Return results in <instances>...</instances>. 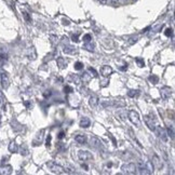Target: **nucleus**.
Returning a JSON list of instances; mask_svg holds the SVG:
<instances>
[{
    "instance_id": "nucleus-1",
    "label": "nucleus",
    "mask_w": 175,
    "mask_h": 175,
    "mask_svg": "<svg viewBox=\"0 0 175 175\" xmlns=\"http://www.w3.org/2000/svg\"><path fill=\"white\" fill-rule=\"evenodd\" d=\"M89 143H90V145H91L92 147L96 148V149L100 150V151H105L104 144H103V142L101 141L98 137L91 136V137H90V139H89Z\"/></svg>"
},
{
    "instance_id": "nucleus-2",
    "label": "nucleus",
    "mask_w": 175,
    "mask_h": 175,
    "mask_svg": "<svg viewBox=\"0 0 175 175\" xmlns=\"http://www.w3.org/2000/svg\"><path fill=\"white\" fill-rule=\"evenodd\" d=\"M129 119H130V121H131L134 125H136L137 127H139L142 125L141 119H139V112H135V110H130Z\"/></svg>"
},
{
    "instance_id": "nucleus-3",
    "label": "nucleus",
    "mask_w": 175,
    "mask_h": 175,
    "mask_svg": "<svg viewBox=\"0 0 175 175\" xmlns=\"http://www.w3.org/2000/svg\"><path fill=\"white\" fill-rule=\"evenodd\" d=\"M121 170L123 173H127V174H135L136 173V164L135 163H124L121 166Z\"/></svg>"
},
{
    "instance_id": "nucleus-4",
    "label": "nucleus",
    "mask_w": 175,
    "mask_h": 175,
    "mask_svg": "<svg viewBox=\"0 0 175 175\" xmlns=\"http://www.w3.org/2000/svg\"><path fill=\"white\" fill-rule=\"evenodd\" d=\"M47 165H48V168L50 169L53 173H56V174H62V173H64V169L62 168L61 165H59L56 162L49 161L47 162Z\"/></svg>"
},
{
    "instance_id": "nucleus-5",
    "label": "nucleus",
    "mask_w": 175,
    "mask_h": 175,
    "mask_svg": "<svg viewBox=\"0 0 175 175\" xmlns=\"http://www.w3.org/2000/svg\"><path fill=\"white\" fill-rule=\"evenodd\" d=\"M0 82H1V86H2L3 89H8L10 86V78L6 71H1L0 74Z\"/></svg>"
},
{
    "instance_id": "nucleus-6",
    "label": "nucleus",
    "mask_w": 175,
    "mask_h": 175,
    "mask_svg": "<svg viewBox=\"0 0 175 175\" xmlns=\"http://www.w3.org/2000/svg\"><path fill=\"white\" fill-rule=\"evenodd\" d=\"M154 132H156V134L161 139V141H163V142L169 141V136H168V134H166L165 129H163V127H158L157 125V127H156V130L154 131Z\"/></svg>"
},
{
    "instance_id": "nucleus-7",
    "label": "nucleus",
    "mask_w": 175,
    "mask_h": 175,
    "mask_svg": "<svg viewBox=\"0 0 175 175\" xmlns=\"http://www.w3.org/2000/svg\"><path fill=\"white\" fill-rule=\"evenodd\" d=\"M78 158L82 161H88V160H93V156L91 152L86 150H79L78 151Z\"/></svg>"
},
{
    "instance_id": "nucleus-8",
    "label": "nucleus",
    "mask_w": 175,
    "mask_h": 175,
    "mask_svg": "<svg viewBox=\"0 0 175 175\" xmlns=\"http://www.w3.org/2000/svg\"><path fill=\"white\" fill-rule=\"evenodd\" d=\"M144 121H145L148 129L151 130V131H155L156 127H157V123L155 121V118H150L149 116H145L144 117Z\"/></svg>"
},
{
    "instance_id": "nucleus-9",
    "label": "nucleus",
    "mask_w": 175,
    "mask_h": 175,
    "mask_svg": "<svg viewBox=\"0 0 175 175\" xmlns=\"http://www.w3.org/2000/svg\"><path fill=\"white\" fill-rule=\"evenodd\" d=\"M160 94H161V97L163 100H168L172 95V89L170 86H162L161 90H160Z\"/></svg>"
},
{
    "instance_id": "nucleus-10",
    "label": "nucleus",
    "mask_w": 175,
    "mask_h": 175,
    "mask_svg": "<svg viewBox=\"0 0 175 175\" xmlns=\"http://www.w3.org/2000/svg\"><path fill=\"white\" fill-rule=\"evenodd\" d=\"M112 73H114V69L110 66H108V65H104V66L101 68V75L104 78H108Z\"/></svg>"
},
{
    "instance_id": "nucleus-11",
    "label": "nucleus",
    "mask_w": 175,
    "mask_h": 175,
    "mask_svg": "<svg viewBox=\"0 0 175 175\" xmlns=\"http://www.w3.org/2000/svg\"><path fill=\"white\" fill-rule=\"evenodd\" d=\"M136 173H139V174H150V172L146 169L143 161H139V163L136 164Z\"/></svg>"
},
{
    "instance_id": "nucleus-12",
    "label": "nucleus",
    "mask_w": 175,
    "mask_h": 175,
    "mask_svg": "<svg viewBox=\"0 0 175 175\" xmlns=\"http://www.w3.org/2000/svg\"><path fill=\"white\" fill-rule=\"evenodd\" d=\"M63 52L66 53V54H77L78 50H77V48H75L74 46H70V44H66V46L64 47Z\"/></svg>"
},
{
    "instance_id": "nucleus-13",
    "label": "nucleus",
    "mask_w": 175,
    "mask_h": 175,
    "mask_svg": "<svg viewBox=\"0 0 175 175\" xmlns=\"http://www.w3.org/2000/svg\"><path fill=\"white\" fill-rule=\"evenodd\" d=\"M27 57L30 59V61H35L37 57V52H36V49L34 47H30L29 49L27 50Z\"/></svg>"
},
{
    "instance_id": "nucleus-14",
    "label": "nucleus",
    "mask_w": 175,
    "mask_h": 175,
    "mask_svg": "<svg viewBox=\"0 0 175 175\" xmlns=\"http://www.w3.org/2000/svg\"><path fill=\"white\" fill-rule=\"evenodd\" d=\"M12 173V166L7 164V165H2L0 168V174L2 175H9Z\"/></svg>"
},
{
    "instance_id": "nucleus-15",
    "label": "nucleus",
    "mask_w": 175,
    "mask_h": 175,
    "mask_svg": "<svg viewBox=\"0 0 175 175\" xmlns=\"http://www.w3.org/2000/svg\"><path fill=\"white\" fill-rule=\"evenodd\" d=\"M43 134H44V130H41L40 132H38V134H37L36 139H35V141H34V146L39 145V144H40L41 142H42V139H43Z\"/></svg>"
},
{
    "instance_id": "nucleus-16",
    "label": "nucleus",
    "mask_w": 175,
    "mask_h": 175,
    "mask_svg": "<svg viewBox=\"0 0 175 175\" xmlns=\"http://www.w3.org/2000/svg\"><path fill=\"white\" fill-rule=\"evenodd\" d=\"M90 124H91V121H90L89 118H86V117L82 118L81 120H80V122H79L80 127H83V129H86V127H89Z\"/></svg>"
},
{
    "instance_id": "nucleus-17",
    "label": "nucleus",
    "mask_w": 175,
    "mask_h": 175,
    "mask_svg": "<svg viewBox=\"0 0 175 175\" xmlns=\"http://www.w3.org/2000/svg\"><path fill=\"white\" fill-rule=\"evenodd\" d=\"M98 103H100V100H98V97L96 95H91L90 96V100H89V105L91 107H96L98 105Z\"/></svg>"
},
{
    "instance_id": "nucleus-18",
    "label": "nucleus",
    "mask_w": 175,
    "mask_h": 175,
    "mask_svg": "<svg viewBox=\"0 0 175 175\" xmlns=\"http://www.w3.org/2000/svg\"><path fill=\"white\" fill-rule=\"evenodd\" d=\"M56 61H57V66L59 67V69H64L65 67L67 66V62H66V59H64V57L59 56Z\"/></svg>"
},
{
    "instance_id": "nucleus-19",
    "label": "nucleus",
    "mask_w": 175,
    "mask_h": 175,
    "mask_svg": "<svg viewBox=\"0 0 175 175\" xmlns=\"http://www.w3.org/2000/svg\"><path fill=\"white\" fill-rule=\"evenodd\" d=\"M143 162H144V164H145L146 169H147V170L150 172V174H151V173H154V169H155V166H154L152 162L150 161V160H148L147 158H145V161H143Z\"/></svg>"
},
{
    "instance_id": "nucleus-20",
    "label": "nucleus",
    "mask_w": 175,
    "mask_h": 175,
    "mask_svg": "<svg viewBox=\"0 0 175 175\" xmlns=\"http://www.w3.org/2000/svg\"><path fill=\"white\" fill-rule=\"evenodd\" d=\"M79 77H80V80L83 81L84 83H88V82H90V80L92 79V76L90 75L89 73H83L82 75H80Z\"/></svg>"
},
{
    "instance_id": "nucleus-21",
    "label": "nucleus",
    "mask_w": 175,
    "mask_h": 175,
    "mask_svg": "<svg viewBox=\"0 0 175 175\" xmlns=\"http://www.w3.org/2000/svg\"><path fill=\"white\" fill-rule=\"evenodd\" d=\"M75 141L77 142V143H79V144H86V136L84 134H77L75 136Z\"/></svg>"
},
{
    "instance_id": "nucleus-22",
    "label": "nucleus",
    "mask_w": 175,
    "mask_h": 175,
    "mask_svg": "<svg viewBox=\"0 0 175 175\" xmlns=\"http://www.w3.org/2000/svg\"><path fill=\"white\" fill-rule=\"evenodd\" d=\"M83 48L86 49V50L89 51V52H94V48H95V44H94V43L92 42V41H90V42H84Z\"/></svg>"
},
{
    "instance_id": "nucleus-23",
    "label": "nucleus",
    "mask_w": 175,
    "mask_h": 175,
    "mask_svg": "<svg viewBox=\"0 0 175 175\" xmlns=\"http://www.w3.org/2000/svg\"><path fill=\"white\" fill-rule=\"evenodd\" d=\"M9 150L11 152H17L18 151V146L15 142H11L9 144Z\"/></svg>"
},
{
    "instance_id": "nucleus-24",
    "label": "nucleus",
    "mask_w": 175,
    "mask_h": 175,
    "mask_svg": "<svg viewBox=\"0 0 175 175\" xmlns=\"http://www.w3.org/2000/svg\"><path fill=\"white\" fill-rule=\"evenodd\" d=\"M152 164H155L158 169L162 168V162H160V159L157 157V156H155V157L152 158Z\"/></svg>"
},
{
    "instance_id": "nucleus-25",
    "label": "nucleus",
    "mask_w": 175,
    "mask_h": 175,
    "mask_svg": "<svg viewBox=\"0 0 175 175\" xmlns=\"http://www.w3.org/2000/svg\"><path fill=\"white\" fill-rule=\"evenodd\" d=\"M20 149V154L22 156H27L28 155V148H27V146L26 145H22L21 146V148H18Z\"/></svg>"
},
{
    "instance_id": "nucleus-26",
    "label": "nucleus",
    "mask_w": 175,
    "mask_h": 175,
    "mask_svg": "<svg viewBox=\"0 0 175 175\" xmlns=\"http://www.w3.org/2000/svg\"><path fill=\"white\" fill-rule=\"evenodd\" d=\"M139 95V90H131V91L127 92V96L129 97H137Z\"/></svg>"
},
{
    "instance_id": "nucleus-27",
    "label": "nucleus",
    "mask_w": 175,
    "mask_h": 175,
    "mask_svg": "<svg viewBox=\"0 0 175 175\" xmlns=\"http://www.w3.org/2000/svg\"><path fill=\"white\" fill-rule=\"evenodd\" d=\"M166 134H168V136L169 137H171V139H174V130H173V127H166Z\"/></svg>"
},
{
    "instance_id": "nucleus-28",
    "label": "nucleus",
    "mask_w": 175,
    "mask_h": 175,
    "mask_svg": "<svg viewBox=\"0 0 175 175\" xmlns=\"http://www.w3.org/2000/svg\"><path fill=\"white\" fill-rule=\"evenodd\" d=\"M148 80H149L152 84H156V83H158V81H159V77L156 75H151V76H149Z\"/></svg>"
},
{
    "instance_id": "nucleus-29",
    "label": "nucleus",
    "mask_w": 175,
    "mask_h": 175,
    "mask_svg": "<svg viewBox=\"0 0 175 175\" xmlns=\"http://www.w3.org/2000/svg\"><path fill=\"white\" fill-rule=\"evenodd\" d=\"M70 78L73 79V81L75 82L76 84H80V83H81V80H80V77H79V76H77V75H71Z\"/></svg>"
},
{
    "instance_id": "nucleus-30",
    "label": "nucleus",
    "mask_w": 175,
    "mask_h": 175,
    "mask_svg": "<svg viewBox=\"0 0 175 175\" xmlns=\"http://www.w3.org/2000/svg\"><path fill=\"white\" fill-rule=\"evenodd\" d=\"M74 67H75L76 70H81V69H83V63H81V62H76Z\"/></svg>"
},
{
    "instance_id": "nucleus-31",
    "label": "nucleus",
    "mask_w": 175,
    "mask_h": 175,
    "mask_svg": "<svg viewBox=\"0 0 175 175\" xmlns=\"http://www.w3.org/2000/svg\"><path fill=\"white\" fill-rule=\"evenodd\" d=\"M135 62H136L137 65H139V67H144V66H145V62H144V59H141V57H136V59H135Z\"/></svg>"
},
{
    "instance_id": "nucleus-32",
    "label": "nucleus",
    "mask_w": 175,
    "mask_h": 175,
    "mask_svg": "<svg viewBox=\"0 0 175 175\" xmlns=\"http://www.w3.org/2000/svg\"><path fill=\"white\" fill-rule=\"evenodd\" d=\"M164 35H165L166 37H172L173 36V29L172 28H166V29L164 30Z\"/></svg>"
},
{
    "instance_id": "nucleus-33",
    "label": "nucleus",
    "mask_w": 175,
    "mask_h": 175,
    "mask_svg": "<svg viewBox=\"0 0 175 175\" xmlns=\"http://www.w3.org/2000/svg\"><path fill=\"white\" fill-rule=\"evenodd\" d=\"M83 41L84 42H90V41H92V36L90 34H86L83 36Z\"/></svg>"
},
{
    "instance_id": "nucleus-34",
    "label": "nucleus",
    "mask_w": 175,
    "mask_h": 175,
    "mask_svg": "<svg viewBox=\"0 0 175 175\" xmlns=\"http://www.w3.org/2000/svg\"><path fill=\"white\" fill-rule=\"evenodd\" d=\"M64 92H65V93H67V94H69V93H71V92H74V89L71 88V86H66L65 88H64Z\"/></svg>"
},
{
    "instance_id": "nucleus-35",
    "label": "nucleus",
    "mask_w": 175,
    "mask_h": 175,
    "mask_svg": "<svg viewBox=\"0 0 175 175\" xmlns=\"http://www.w3.org/2000/svg\"><path fill=\"white\" fill-rule=\"evenodd\" d=\"M109 84V80H108V78H105L103 81H101V86L102 88H105V86H107Z\"/></svg>"
},
{
    "instance_id": "nucleus-36",
    "label": "nucleus",
    "mask_w": 175,
    "mask_h": 175,
    "mask_svg": "<svg viewBox=\"0 0 175 175\" xmlns=\"http://www.w3.org/2000/svg\"><path fill=\"white\" fill-rule=\"evenodd\" d=\"M137 40H139V37H133V38L130 39V41L127 42V44H129V46H131V44H134Z\"/></svg>"
},
{
    "instance_id": "nucleus-37",
    "label": "nucleus",
    "mask_w": 175,
    "mask_h": 175,
    "mask_svg": "<svg viewBox=\"0 0 175 175\" xmlns=\"http://www.w3.org/2000/svg\"><path fill=\"white\" fill-rule=\"evenodd\" d=\"M51 139H52V136H51V135H48V136H47V141H46L47 147H50L51 146Z\"/></svg>"
},
{
    "instance_id": "nucleus-38",
    "label": "nucleus",
    "mask_w": 175,
    "mask_h": 175,
    "mask_svg": "<svg viewBox=\"0 0 175 175\" xmlns=\"http://www.w3.org/2000/svg\"><path fill=\"white\" fill-rule=\"evenodd\" d=\"M89 73H91L92 74L91 76H93V77H97V76H98L97 71H96L94 68H92V67H91V68H89Z\"/></svg>"
},
{
    "instance_id": "nucleus-39",
    "label": "nucleus",
    "mask_w": 175,
    "mask_h": 175,
    "mask_svg": "<svg viewBox=\"0 0 175 175\" xmlns=\"http://www.w3.org/2000/svg\"><path fill=\"white\" fill-rule=\"evenodd\" d=\"M109 2H110L112 6H114V7H117V6L119 5V0H109Z\"/></svg>"
},
{
    "instance_id": "nucleus-40",
    "label": "nucleus",
    "mask_w": 175,
    "mask_h": 175,
    "mask_svg": "<svg viewBox=\"0 0 175 175\" xmlns=\"http://www.w3.org/2000/svg\"><path fill=\"white\" fill-rule=\"evenodd\" d=\"M3 103H5V96H3L2 92L0 91V106L3 105Z\"/></svg>"
},
{
    "instance_id": "nucleus-41",
    "label": "nucleus",
    "mask_w": 175,
    "mask_h": 175,
    "mask_svg": "<svg viewBox=\"0 0 175 175\" xmlns=\"http://www.w3.org/2000/svg\"><path fill=\"white\" fill-rule=\"evenodd\" d=\"M73 41H75V42H79V34H74L73 35Z\"/></svg>"
},
{
    "instance_id": "nucleus-42",
    "label": "nucleus",
    "mask_w": 175,
    "mask_h": 175,
    "mask_svg": "<svg viewBox=\"0 0 175 175\" xmlns=\"http://www.w3.org/2000/svg\"><path fill=\"white\" fill-rule=\"evenodd\" d=\"M64 137H65V133H64L63 131H61V132L59 133V135H57V139H63Z\"/></svg>"
},
{
    "instance_id": "nucleus-43",
    "label": "nucleus",
    "mask_w": 175,
    "mask_h": 175,
    "mask_svg": "<svg viewBox=\"0 0 175 175\" xmlns=\"http://www.w3.org/2000/svg\"><path fill=\"white\" fill-rule=\"evenodd\" d=\"M23 15H24V17H25V20L27 21V22H30V17H29V15H28V13L23 12Z\"/></svg>"
},
{
    "instance_id": "nucleus-44",
    "label": "nucleus",
    "mask_w": 175,
    "mask_h": 175,
    "mask_svg": "<svg viewBox=\"0 0 175 175\" xmlns=\"http://www.w3.org/2000/svg\"><path fill=\"white\" fill-rule=\"evenodd\" d=\"M50 39H51V42H52V44H55V43L57 42V40H55V39H56V37H55V36H51Z\"/></svg>"
},
{
    "instance_id": "nucleus-45",
    "label": "nucleus",
    "mask_w": 175,
    "mask_h": 175,
    "mask_svg": "<svg viewBox=\"0 0 175 175\" xmlns=\"http://www.w3.org/2000/svg\"><path fill=\"white\" fill-rule=\"evenodd\" d=\"M108 136L110 137V139H112V143H114V145H115V146H117V142H116V139H115V137L112 136V134H108Z\"/></svg>"
},
{
    "instance_id": "nucleus-46",
    "label": "nucleus",
    "mask_w": 175,
    "mask_h": 175,
    "mask_svg": "<svg viewBox=\"0 0 175 175\" xmlns=\"http://www.w3.org/2000/svg\"><path fill=\"white\" fill-rule=\"evenodd\" d=\"M127 64H125V65H123L122 67H120V70H122V71L127 70Z\"/></svg>"
},
{
    "instance_id": "nucleus-47",
    "label": "nucleus",
    "mask_w": 175,
    "mask_h": 175,
    "mask_svg": "<svg viewBox=\"0 0 175 175\" xmlns=\"http://www.w3.org/2000/svg\"><path fill=\"white\" fill-rule=\"evenodd\" d=\"M127 1H129V0H119V3H121V5H125V3H127Z\"/></svg>"
},
{
    "instance_id": "nucleus-48",
    "label": "nucleus",
    "mask_w": 175,
    "mask_h": 175,
    "mask_svg": "<svg viewBox=\"0 0 175 175\" xmlns=\"http://www.w3.org/2000/svg\"><path fill=\"white\" fill-rule=\"evenodd\" d=\"M98 1H100V2L102 3V5H106V3H107V1H108V0H98Z\"/></svg>"
},
{
    "instance_id": "nucleus-49",
    "label": "nucleus",
    "mask_w": 175,
    "mask_h": 175,
    "mask_svg": "<svg viewBox=\"0 0 175 175\" xmlns=\"http://www.w3.org/2000/svg\"><path fill=\"white\" fill-rule=\"evenodd\" d=\"M82 168H84V169H86V170H88V169H89V168H88V166L86 165V164H82Z\"/></svg>"
},
{
    "instance_id": "nucleus-50",
    "label": "nucleus",
    "mask_w": 175,
    "mask_h": 175,
    "mask_svg": "<svg viewBox=\"0 0 175 175\" xmlns=\"http://www.w3.org/2000/svg\"><path fill=\"white\" fill-rule=\"evenodd\" d=\"M133 1H137V0H133Z\"/></svg>"
}]
</instances>
